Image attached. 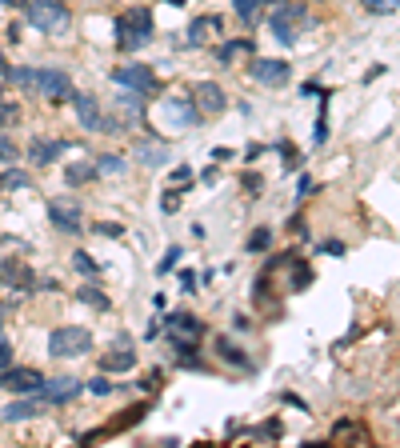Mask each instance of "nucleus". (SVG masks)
Segmentation results:
<instances>
[{
  "label": "nucleus",
  "instance_id": "1",
  "mask_svg": "<svg viewBox=\"0 0 400 448\" xmlns=\"http://www.w3.org/2000/svg\"><path fill=\"white\" fill-rule=\"evenodd\" d=\"M152 41V12L149 9H129L116 21V44L124 52H140Z\"/></svg>",
  "mask_w": 400,
  "mask_h": 448
},
{
  "label": "nucleus",
  "instance_id": "2",
  "mask_svg": "<svg viewBox=\"0 0 400 448\" xmlns=\"http://www.w3.org/2000/svg\"><path fill=\"white\" fill-rule=\"evenodd\" d=\"M89 348H92V332H89V328H80V325L52 328V336H49V357H56V360L89 357Z\"/></svg>",
  "mask_w": 400,
  "mask_h": 448
},
{
  "label": "nucleus",
  "instance_id": "3",
  "mask_svg": "<svg viewBox=\"0 0 400 448\" xmlns=\"http://www.w3.org/2000/svg\"><path fill=\"white\" fill-rule=\"evenodd\" d=\"M24 16L40 32H64L72 24V12L64 0H32V4H24Z\"/></svg>",
  "mask_w": 400,
  "mask_h": 448
},
{
  "label": "nucleus",
  "instance_id": "4",
  "mask_svg": "<svg viewBox=\"0 0 400 448\" xmlns=\"http://www.w3.org/2000/svg\"><path fill=\"white\" fill-rule=\"evenodd\" d=\"M200 332H204V325H200L196 316H189V312H172V316H164V340H169V345L176 348L180 357L196 348Z\"/></svg>",
  "mask_w": 400,
  "mask_h": 448
},
{
  "label": "nucleus",
  "instance_id": "5",
  "mask_svg": "<svg viewBox=\"0 0 400 448\" xmlns=\"http://www.w3.org/2000/svg\"><path fill=\"white\" fill-rule=\"evenodd\" d=\"M160 116L172 124V128H196L200 124V112H196V104H192V96H169V101H160Z\"/></svg>",
  "mask_w": 400,
  "mask_h": 448
},
{
  "label": "nucleus",
  "instance_id": "6",
  "mask_svg": "<svg viewBox=\"0 0 400 448\" xmlns=\"http://www.w3.org/2000/svg\"><path fill=\"white\" fill-rule=\"evenodd\" d=\"M112 81L129 92H140V96H152V92H156V76H152L149 64H120V68L112 72Z\"/></svg>",
  "mask_w": 400,
  "mask_h": 448
},
{
  "label": "nucleus",
  "instance_id": "7",
  "mask_svg": "<svg viewBox=\"0 0 400 448\" xmlns=\"http://www.w3.org/2000/svg\"><path fill=\"white\" fill-rule=\"evenodd\" d=\"M249 76H252L256 84H269V88H280V84H289L292 68H289V61H272V56H252V64H249Z\"/></svg>",
  "mask_w": 400,
  "mask_h": 448
},
{
  "label": "nucleus",
  "instance_id": "8",
  "mask_svg": "<svg viewBox=\"0 0 400 448\" xmlns=\"http://www.w3.org/2000/svg\"><path fill=\"white\" fill-rule=\"evenodd\" d=\"M40 372L36 368H16V365H9V368H0V388L4 392H20V397H32L40 388Z\"/></svg>",
  "mask_w": 400,
  "mask_h": 448
},
{
  "label": "nucleus",
  "instance_id": "9",
  "mask_svg": "<svg viewBox=\"0 0 400 448\" xmlns=\"http://www.w3.org/2000/svg\"><path fill=\"white\" fill-rule=\"evenodd\" d=\"M80 380L76 377H44L40 380V388H36V397L44 400V404H64V400H72L80 392Z\"/></svg>",
  "mask_w": 400,
  "mask_h": 448
},
{
  "label": "nucleus",
  "instance_id": "10",
  "mask_svg": "<svg viewBox=\"0 0 400 448\" xmlns=\"http://www.w3.org/2000/svg\"><path fill=\"white\" fill-rule=\"evenodd\" d=\"M192 104H196L200 116H220V112L229 108V96H224V88H220V84L204 81V84H196V88H192Z\"/></svg>",
  "mask_w": 400,
  "mask_h": 448
},
{
  "label": "nucleus",
  "instance_id": "11",
  "mask_svg": "<svg viewBox=\"0 0 400 448\" xmlns=\"http://www.w3.org/2000/svg\"><path fill=\"white\" fill-rule=\"evenodd\" d=\"M32 88L44 92V96H52V101H64L72 92L69 84V72H60V68H36L32 72Z\"/></svg>",
  "mask_w": 400,
  "mask_h": 448
},
{
  "label": "nucleus",
  "instance_id": "12",
  "mask_svg": "<svg viewBox=\"0 0 400 448\" xmlns=\"http://www.w3.org/2000/svg\"><path fill=\"white\" fill-rule=\"evenodd\" d=\"M49 220H52V228H60V233H69V236H76L84 228L76 200H49Z\"/></svg>",
  "mask_w": 400,
  "mask_h": 448
},
{
  "label": "nucleus",
  "instance_id": "13",
  "mask_svg": "<svg viewBox=\"0 0 400 448\" xmlns=\"http://www.w3.org/2000/svg\"><path fill=\"white\" fill-rule=\"evenodd\" d=\"M132 365H136V352H132V340H124V336L100 357V372H129Z\"/></svg>",
  "mask_w": 400,
  "mask_h": 448
},
{
  "label": "nucleus",
  "instance_id": "14",
  "mask_svg": "<svg viewBox=\"0 0 400 448\" xmlns=\"http://www.w3.org/2000/svg\"><path fill=\"white\" fill-rule=\"evenodd\" d=\"M69 96H72V108H76L80 128L96 133V124H100V101L92 96V92H69Z\"/></svg>",
  "mask_w": 400,
  "mask_h": 448
},
{
  "label": "nucleus",
  "instance_id": "15",
  "mask_svg": "<svg viewBox=\"0 0 400 448\" xmlns=\"http://www.w3.org/2000/svg\"><path fill=\"white\" fill-rule=\"evenodd\" d=\"M169 153H172L169 141H144V144L136 148V161L144 164V168H160V164L169 161Z\"/></svg>",
  "mask_w": 400,
  "mask_h": 448
},
{
  "label": "nucleus",
  "instance_id": "16",
  "mask_svg": "<svg viewBox=\"0 0 400 448\" xmlns=\"http://www.w3.org/2000/svg\"><path fill=\"white\" fill-rule=\"evenodd\" d=\"M64 153V141H40V136H32V144H29V156H32V164H52L56 156Z\"/></svg>",
  "mask_w": 400,
  "mask_h": 448
},
{
  "label": "nucleus",
  "instance_id": "17",
  "mask_svg": "<svg viewBox=\"0 0 400 448\" xmlns=\"http://www.w3.org/2000/svg\"><path fill=\"white\" fill-rule=\"evenodd\" d=\"M32 417H40V404L32 397H24V400H12L4 412H0V420L4 424H20V420H32Z\"/></svg>",
  "mask_w": 400,
  "mask_h": 448
},
{
  "label": "nucleus",
  "instance_id": "18",
  "mask_svg": "<svg viewBox=\"0 0 400 448\" xmlns=\"http://www.w3.org/2000/svg\"><path fill=\"white\" fill-rule=\"evenodd\" d=\"M236 56H256V44L249 36H240V41H224L216 49V64H232Z\"/></svg>",
  "mask_w": 400,
  "mask_h": 448
},
{
  "label": "nucleus",
  "instance_id": "19",
  "mask_svg": "<svg viewBox=\"0 0 400 448\" xmlns=\"http://www.w3.org/2000/svg\"><path fill=\"white\" fill-rule=\"evenodd\" d=\"M216 357L229 360V365H236V368H252V357L249 352H240V345L229 340V336H216Z\"/></svg>",
  "mask_w": 400,
  "mask_h": 448
},
{
  "label": "nucleus",
  "instance_id": "20",
  "mask_svg": "<svg viewBox=\"0 0 400 448\" xmlns=\"http://www.w3.org/2000/svg\"><path fill=\"white\" fill-rule=\"evenodd\" d=\"M89 180H96V164L92 161H76L64 168V184L69 188H80V184H89Z\"/></svg>",
  "mask_w": 400,
  "mask_h": 448
},
{
  "label": "nucleus",
  "instance_id": "21",
  "mask_svg": "<svg viewBox=\"0 0 400 448\" xmlns=\"http://www.w3.org/2000/svg\"><path fill=\"white\" fill-rule=\"evenodd\" d=\"M0 280H12V285L16 288H32V273L24 265H20L16 256H12V260H4V265H0Z\"/></svg>",
  "mask_w": 400,
  "mask_h": 448
},
{
  "label": "nucleus",
  "instance_id": "22",
  "mask_svg": "<svg viewBox=\"0 0 400 448\" xmlns=\"http://www.w3.org/2000/svg\"><path fill=\"white\" fill-rule=\"evenodd\" d=\"M92 164H96V176H100V173H104V176H120V173H129V161H124L120 153H100Z\"/></svg>",
  "mask_w": 400,
  "mask_h": 448
},
{
  "label": "nucleus",
  "instance_id": "23",
  "mask_svg": "<svg viewBox=\"0 0 400 448\" xmlns=\"http://www.w3.org/2000/svg\"><path fill=\"white\" fill-rule=\"evenodd\" d=\"M116 108L124 112V116H132V121H140V116H144V96H140V92H116Z\"/></svg>",
  "mask_w": 400,
  "mask_h": 448
},
{
  "label": "nucleus",
  "instance_id": "24",
  "mask_svg": "<svg viewBox=\"0 0 400 448\" xmlns=\"http://www.w3.org/2000/svg\"><path fill=\"white\" fill-rule=\"evenodd\" d=\"M269 29H272V36H276L280 44H292V41H296V32H292V21L284 16V12H276V9H272V16H269Z\"/></svg>",
  "mask_w": 400,
  "mask_h": 448
},
{
  "label": "nucleus",
  "instance_id": "25",
  "mask_svg": "<svg viewBox=\"0 0 400 448\" xmlns=\"http://www.w3.org/2000/svg\"><path fill=\"white\" fill-rule=\"evenodd\" d=\"M32 176L24 168H9V173L0 176V193H20V188H29Z\"/></svg>",
  "mask_w": 400,
  "mask_h": 448
},
{
  "label": "nucleus",
  "instance_id": "26",
  "mask_svg": "<svg viewBox=\"0 0 400 448\" xmlns=\"http://www.w3.org/2000/svg\"><path fill=\"white\" fill-rule=\"evenodd\" d=\"M80 300H84V305H92V308H96V312H109V308H112V300H109V296H104V292H100V288H92V285H80Z\"/></svg>",
  "mask_w": 400,
  "mask_h": 448
},
{
  "label": "nucleus",
  "instance_id": "27",
  "mask_svg": "<svg viewBox=\"0 0 400 448\" xmlns=\"http://www.w3.org/2000/svg\"><path fill=\"white\" fill-rule=\"evenodd\" d=\"M264 4H269V0H232V9H236V16L244 24H256V16H260Z\"/></svg>",
  "mask_w": 400,
  "mask_h": 448
},
{
  "label": "nucleus",
  "instance_id": "28",
  "mask_svg": "<svg viewBox=\"0 0 400 448\" xmlns=\"http://www.w3.org/2000/svg\"><path fill=\"white\" fill-rule=\"evenodd\" d=\"M216 29H220L216 16H196V21H192L189 41H192V44H204V36H209V32H216Z\"/></svg>",
  "mask_w": 400,
  "mask_h": 448
},
{
  "label": "nucleus",
  "instance_id": "29",
  "mask_svg": "<svg viewBox=\"0 0 400 448\" xmlns=\"http://www.w3.org/2000/svg\"><path fill=\"white\" fill-rule=\"evenodd\" d=\"M316 96H320V116H316V128H312V144H324V141H329V116H324V104H329V92L320 88Z\"/></svg>",
  "mask_w": 400,
  "mask_h": 448
},
{
  "label": "nucleus",
  "instance_id": "30",
  "mask_svg": "<svg viewBox=\"0 0 400 448\" xmlns=\"http://www.w3.org/2000/svg\"><path fill=\"white\" fill-rule=\"evenodd\" d=\"M289 265H292V288H296V292L300 288H309L312 285V268L304 265V260H296V256H292Z\"/></svg>",
  "mask_w": 400,
  "mask_h": 448
},
{
  "label": "nucleus",
  "instance_id": "31",
  "mask_svg": "<svg viewBox=\"0 0 400 448\" xmlns=\"http://www.w3.org/2000/svg\"><path fill=\"white\" fill-rule=\"evenodd\" d=\"M72 268H76L80 276H92V280H96L100 276V268H96V260H92L89 253H72Z\"/></svg>",
  "mask_w": 400,
  "mask_h": 448
},
{
  "label": "nucleus",
  "instance_id": "32",
  "mask_svg": "<svg viewBox=\"0 0 400 448\" xmlns=\"http://www.w3.org/2000/svg\"><path fill=\"white\" fill-rule=\"evenodd\" d=\"M269 245H272V233H269V228H256V233L249 236V253H269Z\"/></svg>",
  "mask_w": 400,
  "mask_h": 448
},
{
  "label": "nucleus",
  "instance_id": "33",
  "mask_svg": "<svg viewBox=\"0 0 400 448\" xmlns=\"http://www.w3.org/2000/svg\"><path fill=\"white\" fill-rule=\"evenodd\" d=\"M280 156H284V173H296L300 168V148L296 144H280Z\"/></svg>",
  "mask_w": 400,
  "mask_h": 448
},
{
  "label": "nucleus",
  "instance_id": "34",
  "mask_svg": "<svg viewBox=\"0 0 400 448\" xmlns=\"http://www.w3.org/2000/svg\"><path fill=\"white\" fill-rule=\"evenodd\" d=\"M20 121V108L16 104H0V128H9V124Z\"/></svg>",
  "mask_w": 400,
  "mask_h": 448
},
{
  "label": "nucleus",
  "instance_id": "35",
  "mask_svg": "<svg viewBox=\"0 0 400 448\" xmlns=\"http://www.w3.org/2000/svg\"><path fill=\"white\" fill-rule=\"evenodd\" d=\"M364 9H369V12H384V16H392V12H396V0H364Z\"/></svg>",
  "mask_w": 400,
  "mask_h": 448
},
{
  "label": "nucleus",
  "instance_id": "36",
  "mask_svg": "<svg viewBox=\"0 0 400 448\" xmlns=\"http://www.w3.org/2000/svg\"><path fill=\"white\" fill-rule=\"evenodd\" d=\"M84 388H89L92 397H109V392H112V385H109V380H104V377H92V380H89V385H84Z\"/></svg>",
  "mask_w": 400,
  "mask_h": 448
},
{
  "label": "nucleus",
  "instance_id": "37",
  "mask_svg": "<svg viewBox=\"0 0 400 448\" xmlns=\"http://www.w3.org/2000/svg\"><path fill=\"white\" fill-rule=\"evenodd\" d=\"M244 193H249V196H260V193H264V176H260V173L252 176V173H249V176H244Z\"/></svg>",
  "mask_w": 400,
  "mask_h": 448
},
{
  "label": "nucleus",
  "instance_id": "38",
  "mask_svg": "<svg viewBox=\"0 0 400 448\" xmlns=\"http://www.w3.org/2000/svg\"><path fill=\"white\" fill-rule=\"evenodd\" d=\"M12 161H16V144L9 136H0V164H12Z\"/></svg>",
  "mask_w": 400,
  "mask_h": 448
},
{
  "label": "nucleus",
  "instance_id": "39",
  "mask_svg": "<svg viewBox=\"0 0 400 448\" xmlns=\"http://www.w3.org/2000/svg\"><path fill=\"white\" fill-rule=\"evenodd\" d=\"M176 260H180V248H169V256L156 265V273H172V268H176Z\"/></svg>",
  "mask_w": 400,
  "mask_h": 448
},
{
  "label": "nucleus",
  "instance_id": "40",
  "mask_svg": "<svg viewBox=\"0 0 400 448\" xmlns=\"http://www.w3.org/2000/svg\"><path fill=\"white\" fill-rule=\"evenodd\" d=\"M160 385H164V372H160V368H152L149 377L140 380V388H149V392H152V388H160Z\"/></svg>",
  "mask_w": 400,
  "mask_h": 448
},
{
  "label": "nucleus",
  "instance_id": "41",
  "mask_svg": "<svg viewBox=\"0 0 400 448\" xmlns=\"http://www.w3.org/2000/svg\"><path fill=\"white\" fill-rule=\"evenodd\" d=\"M9 365H12V345L0 336V368H9Z\"/></svg>",
  "mask_w": 400,
  "mask_h": 448
},
{
  "label": "nucleus",
  "instance_id": "42",
  "mask_svg": "<svg viewBox=\"0 0 400 448\" xmlns=\"http://www.w3.org/2000/svg\"><path fill=\"white\" fill-rule=\"evenodd\" d=\"M232 148H224V144H220V148H212V164H224V161H232Z\"/></svg>",
  "mask_w": 400,
  "mask_h": 448
},
{
  "label": "nucleus",
  "instance_id": "43",
  "mask_svg": "<svg viewBox=\"0 0 400 448\" xmlns=\"http://www.w3.org/2000/svg\"><path fill=\"white\" fill-rule=\"evenodd\" d=\"M176 204H180V193H164V200H160V208H164V213H176Z\"/></svg>",
  "mask_w": 400,
  "mask_h": 448
},
{
  "label": "nucleus",
  "instance_id": "44",
  "mask_svg": "<svg viewBox=\"0 0 400 448\" xmlns=\"http://www.w3.org/2000/svg\"><path fill=\"white\" fill-rule=\"evenodd\" d=\"M180 288H184V292H192V288H196V273H189V268H184V273H180Z\"/></svg>",
  "mask_w": 400,
  "mask_h": 448
},
{
  "label": "nucleus",
  "instance_id": "45",
  "mask_svg": "<svg viewBox=\"0 0 400 448\" xmlns=\"http://www.w3.org/2000/svg\"><path fill=\"white\" fill-rule=\"evenodd\" d=\"M96 233H104V236H120L124 228H120V224H96Z\"/></svg>",
  "mask_w": 400,
  "mask_h": 448
},
{
  "label": "nucleus",
  "instance_id": "46",
  "mask_svg": "<svg viewBox=\"0 0 400 448\" xmlns=\"http://www.w3.org/2000/svg\"><path fill=\"white\" fill-rule=\"evenodd\" d=\"M189 176H192V168H189V164H180V168H172V180H189Z\"/></svg>",
  "mask_w": 400,
  "mask_h": 448
},
{
  "label": "nucleus",
  "instance_id": "47",
  "mask_svg": "<svg viewBox=\"0 0 400 448\" xmlns=\"http://www.w3.org/2000/svg\"><path fill=\"white\" fill-rule=\"evenodd\" d=\"M324 253H329V256H344V245H340V240H329V245H324Z\"/></svg>",
  "mask_w": 400,
  "mask_h": 448
},
{
  "label": "nucleus",
  "instance_id": "48",
  "mask_svg": "<svg viewBox=\"0 0 400 448\" xmlns=\"http://www.w3.org/2000/svg\"><path fill=\"white\" fill-rule=\"evenodd\" d=\"M312 193V180L309 176H300V184H296V196H309Z\"/></svg>",
  "mask_w": 400,
  "mask_h": 448
},
{
  "label": "nucleus",
  "instance_id": "49",
  "mask_svg": "<svg viewBox=\"0 0 400 448\" xmlns=\"http://www.w3.org/2000/svg\"><path fill=\"white\" fill-rule=\"evenodd\" d=\"M260 153H264V144H249V153H244V161H256Z\"/></svg>",
  "mask_w": 400,
  "mask_h": 448
},
{
  "label": "nucleus",
  "instance_id": "50",
  "mask_svg": "<svg viewBox=\"0 0 400 448\" xmlns=\"http://www.w3.org/2000/svg\"><path fill=\"white\" fill-rule=\"evenodd\" d=\"M260 432H264V437H280V424H276V420H269V424L260 428Z\"/></svg>",
  "mask_w": 400,
  "mask_h": 448
},
{
  "label": "nucleus",
  "instance_id": "51",
  "mask_svg": "<svg viewBox=\"0 0 400 448\" xmlns=\"http://www.w3.org/2000/svg\"><path fill=\"white\" fill-rule=\"evenodd\" d=\"M316 92H320V84H316V81H309L304 88H300V96H316Z\"/></svg>",
  "mask_w": 400,
  "mask_h": 448
},
{
  "label": "nucleus",
  "instance_id": "52",
  "mask_svg": "<svg viewBox=\"0 0 400 448\" xmlns=\"http://www.w3.org/2000/svg\"><path fill=\"white\" fill-rule=\"evenodd\" d=\"M0 4H4V9H24L29 0H0Z\"/></svg>",
  "mask_w": 400,
  "mask_h": 448
},
{
  "label": "nucleus",
  "instance_id": "53",
  "mask_svg": "<svg viewBox=\"0 0 400 448\" xmlns=\"http://www.w3.org/2000/svg\"><path fill=\"white\" fill-rule=\"evenodd\" d=\"M164 4H172V9H180V4H184V0H164Z\"/></svg>",
  "mask_w": 400,
  "mask_h": 448
},
{
  "label": "nucleus",
  "instance_id": "54",
  "mask_svg": "<svg viewBox=\"0 0 400 448\" xmlns=\"http://www.w3.org/2000/svg\"><path fill=\"white\" fill-rule=\"evenodd\" d=\"M0 64H4V52H0Z\"/></svg>",
  "mask_w": 400,
  "mask_h": 448
},
{
  "label": "nucleus",
  "instance_id": "55",
  "mask_svg": "<svg viewBox=\"0 0 400 448\" xmlns=\"http://www.w3.org/2000/svg\"><path fill=\"white\" fill-rule=\"evenodd\" d=\"M0 320H4V316H0Z\"/></svg>",
  "mask_w": 400,
  "mask_h": 448
},
{
  "label": "nucleus",
  "instance_id": "56",
  "mask_svg": "<svg viewBox=\"0 0 400 448\" xmlns=\"http://www.w3.org/2000/svg\"><path fill=\"white\" fill-rule=\"evenodd\" d=\"M0 92H4V88H0Z\"/></svg>",
  "mask_w": 400,
  "mask_h": 448
}]
</instances>
